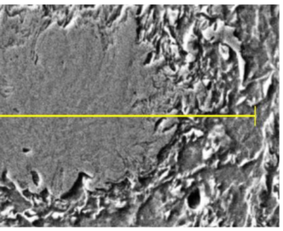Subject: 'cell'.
I'll list each match as a JSON object with an SVG mask.
<instances>
[{"mask_svg":"<svg viewBox=\"0 0 283 231\" xmlns=\"http://www.w3.org/2000/svg\"><path fill=\"white\" fill-rule=\"evenodd\" d=\"M199 201H200V196H199V193H197V192L192 193L189 197V204L191 205V207H193V206H196V205H198Z\"/></svg>","mask_w":283,"mask_h":231,"instance_id":"obj_1","label":"cell"}]
</instances>
